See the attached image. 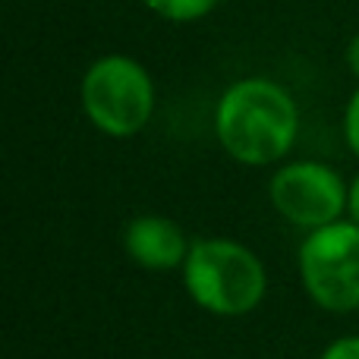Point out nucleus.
I'll return each mask as SVG.
<instances>
[{"label": "nucleus", "mask_w": 359, "mask_h": 359, "mask_svg": "<svg viewBox=\"0 0 359 359\" xmlns=\"http://www.w3.org/2000/svg\"><path fill=\"white\" fill-rule=\"evenodd\" d=\"M123 246L136 265L151 268V271L183 268L186 255H189V249H192V246H186L183 230H180L174 221L158 217V215H142L126 224Z\"/></svg>", "instance_id": "6"}, {"label": "nucleus", "mask_w": 359, "mask_h": 359, "mask_svg": "<svg viewBox=\"0 0 359 359\" xmlns=\"http://www.w3.org/2000/svg\"><path fill=\"white\" fill-rule=\"evenodd\" d=\"M347 67H350V73L359 79V32L350 38V44H347Z\"/></svg>", "instance_id": "10"}, {"label": "nucleus", "mask_w": 359, "mask_h": 359, "mask_svg": "<svg viewBox=\"0 0 359 359\" xmlns=\"http://www.w3.org/2000/svg\"><path fill=\"white\" fill-rule=\"evenodd\" d=\"M142 6L168 22H196L215 10L217 0H142Z\"/></svg>", "instance_id": "7"}, {"label": "nucleus", "mask_w": 359, "mask_h": 359, "mask_svg": "<svg viewBox=\"0 0 359 359\" xmlns=\"http://www.w3.org/2000/svg\"><path fill=\"white\" fill-rule=\"evenodd\" d=\"M344 136H347V145L353 149V155H359V88L347 101V111H344Z\"/></svg>", "instance_id": "8"}, {"label": "nucleus", "mask_w": 359, "mask_h": 359, "mask_svg": "<svg viewBox=\"0 0 359 359\" xmlns=\"http://www.w3.org/2000/svg\"><path fill=\"white\" fill-rule=\"evenodd\" d=\"M322 359H359V337H337Z\"/></svg>", "instance_id": "9"}, {"label": "nucleus", "mask_w": 359, "mask_h": 359, "mask_svg": "<svg viewBox=\"0 0 359 359\" xmlns=\"http://www.w3.org/2000/svg\"><path fill=\"white\" fill-rule=\"evenodd\" d=\"M299 274L322 309H359V224L334 221L312 230L299 249Z\"/></svg>", "instance_id": "4"}, {"label": "nucleus", "mask_w": 359, "mask_h": 359, "mask_svg": "<svg viewBox=\"0 0 359 359\" xmlns=\"http://www.w3.org/2000/svg\"><path fill=\"white\" fill-rule=\"evenodd\" d=\"M347 211H350V217L359 224V177L353 180V186H350V205H347Z\"/></svg>", "instance_id": "11"}, {"label": "nucleus", "mask_w": 359, "mask_h": 359, "mask_svg": "<svg viewBox=\"0 0 359 359\" xmlns=\"http://www.w3.org/2000/svg\"><path fill=\"white\" fill-rule=\"evenodd\" d=\"M183 280L189 297L215 316H246L265 297V268L233 240L192 243Z\"/></svg>", "instance_id": "2"}, {"label": "nucleus", "mask_w": 359, "mask_h": 359, "mask_svg": "<svg viewBox=\"0 0 359 359\" xmlns=\"http://www.w3.org/2000/svg\"><path fill=\"white\" fill-rule=\"evenodd\" d=\"M82 107L107 136H136L155 111V82L139 60L126 54H104L82 76Z\"/></svg>", "instance_id": "3"}, {"label": "nucleus", "mask_w": 359, "mask_h": 359, "mask_svg": "<svg viewBox=\"0 0 359 359\" xmlns=\"http://www.w3.org/2000/svg\"><path fill=\"white\" fill-rule=\"evenodd\" d=\"M217 142L240 164L265 168L293 149L299 111L284 86L271 79H240L221 95L215 111Z\"/></svg>", "instance_id": "1"}, {"label": "nucleus", "mask_w": 359, "mask_h": 359, "mask_svg": "<svg viewBox=\"0 0 359 359\" xmlns=\"http://www.w3.org/2000/svg\"><path fill=\"white\" fill-rule=\"evenodd\" d=\"M271 205L297 227L318 230L334 224L350 205V186L318 161H297L271 177Z\"/></svg>", "instance_id": "5"}]
</instances>
